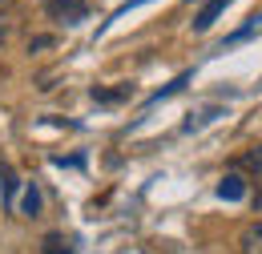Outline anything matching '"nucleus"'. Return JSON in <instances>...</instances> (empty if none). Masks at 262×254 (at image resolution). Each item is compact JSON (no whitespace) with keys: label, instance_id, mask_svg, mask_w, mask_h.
I'll use <instances>...</instances> for the list:
<instances>
[{"label":"nucleus","instance_id":"nucleus-1","mask_svg":"<svg viewBox=\"0 0 262 254\" xmlns=\"http://www.w3.org/2000/svg\"><path fill=\"white\" fill-rule=\"evenodd\" d=\"M45 12L61 25H81L89 16V0H45Z\"/></svg>","mask_w":262,"mask_h":254},{"label":"nucleus","instance_id":"nucleus-2","mask_svg":"<svg viewBox=\"0 0 262 254\" xmlns=\"http://www.w3.org/2000/svg\"><path fill=\"white\" fill-rule=\"evenodd\" d=\"M218 198H226V202H242V198H246V182H242V174H226V178L218 182Z\"/></svg>","mask_w":262,"mask_h":254},{"label":"nucleus","instance_id":"nucleus-3","mask_svg":"<svg viewBox=\"0 0 262 254\" xmlns=\"http://www.w3.org/2000/svg\"><path fill=\"white\" fill-rule=\"evenodd\" d=\"M238 246H242V254H262V222L246 226L242 238H238Z\"/></svg>","mask_w":262,"mask_h":254},{"label":"nucleus","instance_id":"nucleus-4","mask_svg":"<svg viewBox=\"0 0 262 254\" xmlns=\"http://www.w3.org/2000/svg\"><path fill=\"white\" fill-rule=\"evenodd\" d=\"M222 8H226V0H210V4L194 16V32H206L214 20H218V12H222Z\"/></svg>","mask_w":262,"mask_h":254},{"label":"nucleus","instance_id":"nucleus-5","mask_svg":"<svg viewBox=\"0 0 262 254\" xmlns=\"http://www.w3.org/2000/svg\"><path fill=\"white\" fill-rule=\"evenodd\" d=\"M238 170H246V174L262 178V145H250V150L238 158Z\"/></svg>","mask_w":262,"mask_h":254},{"label":"nucleus","instance_id":"nucleus-6","mask_svg":"<svg viewBox=\"0 0 262 254\" xmlns=\"http://www.w3.org/2000/svg\"><path fill=\"white\" fill-rule=\"evenodd\" d=\"M20 210H25V218H36V214H40V190H36L33 182H29V190H25V206H20Z\"/></svg>","mask_w":262,"mask_h":254},{"label":"nucleus","instance_id":"nucleus-7","mask_svg":"<svg viewBox=\"0 0 262 254\" xmlns=\"http://www.w3.org/2000/svg\"><path fill=\"white\" fill-rule=\"evenodd\" d=\"M182 85H190V73H182V77H173V81H169V85H165V89H158V93L149 97V105H154V101H162V97H169V93H178V89H182Z\"/></svg>","mask_w":262,"mask_h":254},{"label":"nucleus","instance_id":"nucleus-8","mask_svg":"<svg viewBox=\"0 0 262 254\" xmlns=\"http://www.w3.org/2000/svg\"><path fill=\"white\" fill-rule=\"evenodd\" d=\"M125 93H129L125 85H121V89H93V101H101V105H113V101H121Z\"/></svg>","mask_w":262,"mask_h":254},{"label":"nucleus","instance_id":"nucleus-9","mask_svg":"<svg viewBox=\"0 0 262 254\" xmlns=\"http://www.w3.org/2000/svg\"><path fill=\"white\" fill-rule=\"evenodd\" d=\"M45 254H69V242L61 234H49V238H45Z\"/></svg>","mask_w":262,"mask_h":254},{"label":"nucleus","instance_id":"nucleus-10","mask_svg":"<svg viewBox=\"0 0 262 254\" xmlns=\"http://www.w3.org/2000/svg\"><path fill=\"white\" fill-rule=\"evenodd\" d=\"M12 194H16V174L4 165V202H8V206H12Z\"/></svg>","mask_w":262,"mask_h":254},{"label":"nucleus","instance_id":"nucleus-11","mask_svg":"<svg viewBox=\"0 0 262 254\" xmlns=\"http://www.w3.org/2000/svg\"><path fill=\"white\" fill-rule=\"evenodd\" d=\"M141 4H149V0H129V4H121V8H117V12H113V16H125V12H129V8H141Z\"/></svg>","mask_w":262,"mask_h":254},{"label":"nucleus","instance_id":"nucleus-12","mask_svg":"<svg viewBox=\"0 0 262 254\" xmlns=\"http://www.w3.org/2000/svg\"><path fill=\"white\" fill-rule=\"evenodd\" d=\"M254 210H262V190H258V194H254Z\"/></svg>","mask_w":262,"mask_h":254},{"label":"nucleus","instance_id":"nucleus-13","mask_svg":"<svg viewBox=\"0 0 262 254\" xmlns=\"http://www.w3.org/2000/svg\"><path fill=\"white\" fill-rule=\"evenodd\" d=\"M4 8H8V0H0V12H4Z\"/></svg>","mask_w":262,"mask_h":254}]
</instances>
